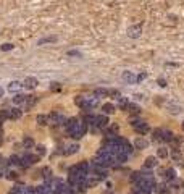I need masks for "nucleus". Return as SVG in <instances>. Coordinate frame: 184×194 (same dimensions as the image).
<instances>
[{
  "instance_id": "nucleus-25",
  "label": "nucleus",
  "mask_w": 184,
  "mask_h": 194,
  "mask_svg": "<svg viewBox=\"0 0 184 194\" xmlns=\"http://www.w3.org/2000/svg\"><path fill=\"white\" fill-rule=\"evenodd\" d=\"M60 89H62V86H60L58 83H52V86H50V91H52V92H58Z\"/></svg>"
},
{
  "instance_id": "nucleus-5",
  "label": "nucleus",
  "mask_w": 184,
  "mask_h": 194,
  "mask_svg": "<svg viewBox=\"0 0 184 194\" xmlns=\"http://www.w3.org/2000/svg\"><path fill=\"white\" fill-rule=\"evenodd\" d=\"M107 123H108V120H107V117H105V115H99V117H95V120H94V125L99 126V128L107 126Z\"/></svg>"
},
{
  "instance_id": "nucleus-9",
  "label": "nucleus",
  "mask_w": 184,
  "mask_h": 194,
  "mask_svg": "<svg viewBox=\"0 0 184 194\" xmlns=\"http://www.w3.org/2000/svg\"><path fill=\"white\" fill-rule=\"evenodd\" d=\"M26 102V96L24 94H16V96L13 97V104L20 105V104H24Z\"/></svg>"
},
{
  "instance_id": "nucleus-36",
  "label": "nucleus",
  "mask_w": 184,
  "mask_h": 194,
  "mask_svg": "<svg viewBox=\"0 0 184 194\" xmlns=\"http://www.w3.org/2000/svg\"><path fill=\"white\" fill-rule=\"evenodd\" d=\"M158 157L165 159V157H167V150H165V149H158Z\"/></svg>"
},
{
  "instance_id": "nucleus-15",
  "label": "nucleus",
  "mask_w": 184,
  "mask_h": 194,
  "mask_svg": "<svg viewBox=\"0 0 184 194\" xmlns=\"http://www.w3.org/2000/svg\"><path fill=\"white\" fill-rule=\"evenodd\" d=\"M126 110H128V112H131V113H139V112H141V108L137 107L136 104H128V105H126Z\"/></svg>"
},
{
  "instance_id": "nucleus-17",
  "label": "nucleus",
  "mask_w": 184,
  "mask_h": 194,
  "mask_svg": "<svg viewBox=\"0 0 184 194\" xmlns=\"http://www.w3.org/2000/svg\"><path fill=\"white\" fill-rule=\"evenodd\" d=\"M78 149H79V146H70V147H66V150H65V154L66 155H71V154H76L78 152Z\"/></svg>"
},
{
  "instance_id": "nucleus-35",
  "label": "nucleus",
  "mask_w": 184,
  "mask_h": 194,
  "mask_svg": "<svg viewBox=\"0 0 184 194\" xmlns=\"http://www.w3.org/2000/svg\"><path fill=\"white\" fill-rule=\"evenodd\" d=\"M42 173H44V178H50V168H44Z\"/></svg>"
},
{
  "instance_id": "nucleus-43",
  "label": "nucleus",
  "mask_w": 184,
  "mask_h": 194,
  "mask_svg": "<svg viewBox=\"0 0 184 194\" xmlns=\"http://www.w3.org/2000/svg\"><path fill=\"white\" fill-rule=\"evenodd\" d=\"M183 129H184V121H183Z\"/></svg>"
},
{
  "instance_id": "nucleus-29",
  "label": "nucleus",
  "mask_w": 184,
  "mask_h": 194,
  "mask_svg": "<svg viewBox=\"0 0 184 194\" xmlns=\"http://www.w3.org/2000/svg\"><path fill=\"white\" fill-rule=\"evenodd\" d=\"M105 94H108V91L107 89H95V96H105Z\"/></svg>"
},
{
  "instance_id": "nucleus-41",
  "label": "nucleus",
  "mask_w": 184,
  "mask_h": 194,
  "mask_svg": "<svg viewBox=\"0 0 184 194\" xmlns=\"http://www.w3.org/2000/svg\"><path fill=\"white\" fill-rule=\"evenodd\" d=\"M3 96V89H2V87H0V97Z\"/></svg>"
},
{
  "instance_id": "nucleus-18",
  "label": "nucleus",
  "mask_w": 184,
  "mask_h": 194,
  "mask_svg": "<svg viewBox=\"0 0 184 194\" xmlns=\"http://www.w3.org/2000/svg\"><path fill=\"white\" fill-rule=\"evenodd\" d=\"M24 157L29 162V165H34V163H37V160H39V155H31V154H28V155H24Z\"/></svg>"
},
{
  "instance_id": "nucleus-31",
  "label": "nucleus",
  "mask_w": 184,
  "mask_h": 194,
  "mask_svg": "<svg viewBox=\"0 0 184 194\" xmlns=\"http://www.w3.org/2000/svg\"><path fill=\"white\" fill-rule=\"evenodd\" d=\"M36 101H37L36 97H28V96H26V102H28V105H32V104H36Z\"/></svg>"
},
{
  "instance_id": "nucleus-6",
  "label": "nucleus",
  "mask_w": 184,
  "mask_h": 194,
  "mask_svg": "<svg viewBox=\"0 0 184 194\" xmlns=\"http://www.w3.org/2000/svg\"><path fill=\"white\" fill-rule=\"evenodd\" d=\"M23 86L28 87V89H32V87L37 86V79H36V78H26L24 83H23Z\"/></svg>"
},
{
  "instance_id": "nucleus-26",
  "label": "nucleus",
  "mask_w": 184,
  "mask_h": 194,
  "mask_svg": "<svg viewBox=\"0 0 184 194\" xmlns=\"http://www.w3.org/2000/svg\"><path fill=\"white\" fill-rule=\"evenodd\" d=\"M118 99H120V107H121V108H126V105L129 104L128 99H125V97H118Z\"/></svg>"
},
{
  "instance_id": "nucleus-38",
  "label": "nucleus",
  "mask_w": 184,
  "mask_h": 194,
  "mask_svg": "<svg viewBox=\"0 0 184 194\" xmlns=\"http://www.w3.org/2000/svg\"><path fill=\"white\" fill-rule=\"evenodd\" d=\"M158 86L165 87V86H167V81H165V79H162V78H160V79H158Z\"/></svg>"
},
{
  "instance_id": "nucleus-7",
  "label": "nucleus",
  "mask_w": 184,
  "mask_h": 194,
  "mask_svg": "<svg viewBox=\"0 0 184 194\" xmlns=\"http://www.w3.org/2000/svg\"><path fill=\"white\" fill-rule=\"evenodd\" d=\"M123 79H125L126 83H129V84H134L136 83V76L132 75L131 71H125V73H123Z\"/></svg>"
},
{
  "instance_id": "nucleus-33",
  "label": "nucleus",
  "mask_w": 184,
  "mask_h": 194,
  "mask_svg": "<svg viewBox=\"0 0 184 194\" xmlns=\"http://www.w3.org/2000/svg\"><path fill=\"white\" fill-rule=\"evenodd\" d=\"M171 155H173L174 160H179V159H181V154H179V150H178V149L173 150V154H171Z\"/></svg>"
},
{
  "instance_id": "nucleus-32",
  "label": "nucleus",
  "mask_w": 184,
  "mask_h": 194,
  "mask_svg": "<svg viewBox=\"0 0 184 194\" xmlns=\"http://www.w3.org/2000/svg\"><path fill=\"white\" fill-rule=\"evenodd\" d=\"M0 49H2L3 52H5V50H11V49H13V44H3Z\"/></svg>"
},
{
  "instance_id": "nucleus-40",
  "label": "nucleus",
  "mask_w": 184,
  "mask_h": 194,
  "mask_svg": "<svg viewBox=\"0 0 184 194\" xmlns=\"http://www.w3.org/2000/svg\"><path fill=\"white\" fill-rule=\"evenodd\" d=\"M136 146H139V147H146V142H144V141H137V142H136Z\"/></svg>"
},
{
  "instance_id": "nucleus-39",
  "label": "nucleus",
  "mask_w": 184,
  "mask_h": 194,
  "mask_svg": "<svg viewBox=\"0 0 184 194\" xmlns=\"http://www.w3.org/2000/svg\"><path fill=\"white\" fill-rule=\"evenodd\" d=\"M158 191H160V194H170V193H168L167 189H165V186H162V188H160Z\"/></svg>"
},
{
  "instance_id": "nucleus-14",
  "label": "nucleus",
  "mask_w": 184,
  "mask_h": 194,
  "mask_svg": "<svg viewBox=\"0 0 184 194\" xmlns=\"http://www.w3.org/2000/svg\"><path fill=\"white\" fill-rule=\"evenodd\" d=\"M10 194H26V188L24 186H15L10 191Z\"/></svg>"
},
{
  "instance_id": "nucleus-24",
  "label": "nucleus",
  "mask_w": 184,
  "mask_h": 194,
  "mask_svg": "<svg viewBox=\"0 0 184 194\" xmlns=\"http://www.w3.org/2000/svg\"><path fill=\"white\" fill-rule=\"evenodd\" d=\"M23 144H24V147H32V146H34V141H32L31 138H26L24 141H23Z\"/></svg>"
},
{
  "instance_id": "nucleus-10",
  "label": "nucleus",
  "mask_w": 184,
  "mask_h": 194,
  "mask_svg": "<svg viewBox=\"0 0 184 194\" xmlns=\"http://www.w3.org/2000/svg\"><path fill=\"white\" fill-rule=\"evenodd\" d=\"M155 165H157V159H155V157H147V159H146V163H144L146 168H153Z\"/></svg>"
},
{
  "instance_id": "nucleus-12",
  "label": "nucleus",
  "mask_w": 184,
  "mask_h": 194,
  "mask_svg": "<svg viewBox=\"0 0 184 194\" xmlns=\"http://www.w3.org/2000/svg\"><path fill=\"white\" fill-rule=\"evenodd\" d=\"M163 176L167 178V180H174V176H176V173H174V170L173 168H168L163 172Z\"/></svg>"
},
{
  "instance_id": "nucleus-19",
  "label": "nucleus",
  "mask_w": 184,
  "mask_h": 194,
  "mask_svg": "<svg viewBox=\"0 0 184 194\" xmlns=\"http://www.w3.org/2000/svg\"><path fill=\"white\" fill-rule=\"evenodd\" d=\"M21 117V110H18V108H10V118H13V120H16V118Z\"/></svg>"
},
{
  "instance_id": "nucleus-42",
  "label": "nucleus",
  "mask_w": 184,
  "mask_h": 194,
  "mask_svg": "<svg viewBox=\"0 0 184 194\" xmlns=\"http://www.w3.org/2000/svg\"><path fill=\"white\" fill-rule=\"evenodd\" d=\"M0 176H3V170H0Z\"/></svg>"
},
{
  "instance_id": "nucleus-3",
  "label": "nucleus",
  "mask_w": 184,
  "mask_h": 194,
  "mask_svg": "<svg viewBox=\"0 0 184 194\" xmlns=\"http://www.w3.org/2000/svg\"><path fill=\"white\" fill-rule=\"evenodd\" d=\"M120 150H123V152H126V154H131L132 152V146L129 144L126 139L120 138Z\"/></svg>"
},
{
  "instance_id": "nucleus-11",
  "label": "nucleus",
  "mask_w": 184,
  "mask_h": 194,
  "mask_svg": "<svg viewBox=\"0 0 184 194\" xmlns=\"http://www.w3.org/2000/svg\"><path fill=\"white\" fill-rule=\"evenodd\" d=\"M49 120L52 121V123H62V121H63V117H62L60 113H57V112H53V113L49 117Z\"/></svg>"
},
{
  "instance_id": "nucleus-1",
  "label": "nucleus",
  "mask_w": 184,
  "mask_h": 194,
  "mask_svg": "<svg viewBox=\"0 0 184 194\" xmlns=\"http://www.w3.org/2000/svg\"><path fill=\"white\" fill-rule=\"evenodd\" d=\"M86 131H87V123H76L73 128L68 129V133L71 134V138H74V139L83 138V136L86 134Z\"/></svg>"
},
{
  "instance_id": "nucleus-16",
  "label": "nucleus",
  "mask_w": 184,
  "mask_h": 194,
  "mask_svg": "<svg viewBox=\"0 0 184 194\" xmlns=\"http://www.w3.org/2000/svg\"><path fill=\"white\" fill-rule=\"evenodd\" d=\"M21 86H23V84H21L20 81H11V83L8 84V91H18Z\"/></svg>"
},
{
  "instance_id": "nucleus-28",
  "label": "nucleus",
  "mask_w": 184,
  "mask_h": 194,
  "mask_svg": "<svg viewBox=\"0 0 184 194\" xmlns=\"http://www.w3.org/2000/svg\"><path fill=\"white\" fill-rule=\"evenodd\" d=\"M7 178H8V180H18V173H16V172H8Z\"/></svg>"
},
{
  "instance_id": "nucleus-34",
  "label": "nucleus",
  "mask_w": 184,
  "mask_h": 194,
  "mask_svg": "<svg viewBox=\"0 0 184 194\" xmlns=\"http://www.w3.org/2000/svg\"><path fill=\"white\" fill-rule=\"evenodd\" d=\"M10 163H15V165H18V163H20V157H18V155H13V157L10 159Z\"/></svg>"
},
{
  "instance_id": "nucleus-44",
  "label": "nucleus",
  "mask_w": 184,
  "mask_h": 194,
  "mask_svg": "<svg viewBox=\"0 0 184 194\" xmlns=\"http://www.w3.org/2000/svg\"><path fill=\"white\" fill-rule=\"evenodd\" d=\"M0 160H2V157H0Z\"/></svg>"
},
{
  "instance_id": "nucleus-8",
  "label": "nucleus",
  "mask_w": 184,
  "mask_h": 194,
  "mask_svg": "<svg viewBox=\"0 0 184 194\" xmlns=\"http://www.w3.org/2000/svg\"><path fill=\"white\" fill-rule=\"evenodd\" d=\"M160 138L163 139V141H173V133L163 129V131H160Z\"/></svg>"
},
{
  "instance_id": "nucleus-20",
  "label": "nucleus",
  "mask_w": 184,
  "mask_h": 194,
  "mask_svg": "<svg viewBox=\"0 0 184 194\" xmlns=\"http://www.w3.org/2000/svg\"><path fill=\"white\" fill-rule=\"evenodd\" d=\"M55 41H57L55 36H49V37L41 39V41H39V45H42V44H49V42H55Z\"/></svg>"
},
{
  "instance_id": "nucleus-23",
  "label": "nucleus",
  "mask_w": 184,
  "mask_h": 194,
  "mask_svg": "<svg viewBox=\"0 0 184 194\" xmlns=\"http://www.w3.org/2000/svg\"><path fill=\"white\" fill-rule=\"evenodd\" d=\"M66 55L68 57H76V58H81V52H78V50H68V52H66Z\"/></svg>"
},
{
  "instance_id": "nucleus-22",
  "label": "nucleus",
  "mask_w": 184,
  "mask_h": 194,
  "mask_svg": "<svg viewBox=\"0 0 184 194\" xmlns=\"http://www.w3.org/2000/svg\"><path fill=\"white\" fill-rule=\"evenodd\" d=\"M47 121H49V118L45 117V115H37V123L39 125H47Z\"/></svg>"
},
{
  "instance_id": "nucleus-27",
  "label": "nucleus",
  "mask_w": 184,
  "mask_h": 194,
  "mask_svg": "<svg viewBox=\"0 0 184 194\" xmlns=\"http://www.w3.org/2000/svg\"><path fill=\"white\" fill-rule=\"evenodd\" d=\"M76 123H78V121H76V118H71V120H68V121H66V128H68V129H70V128H73V126L76 125Z\"/></svg>"
},
{
  "instance_id": "nucleus-21",
  "label": "nucleus",
  "mask_w": 184,
  "mask_h": 194,
  "mask_svg": "<svg viewBox=\"0 0 184 194\" xmlns=\"http://www.w3.org/2000/svg\"><path fill=\"white\" fill-rule=\"evenodd\" d=\"M141 180H142V173H139V172H137V173H132V175H131V181H132V183L137 184Z\"/></svg>"
},
{
  "instance_id": "nucleus-37",
  "label": "nucleus",
  "mask_w": 184,
  "mask_h": 194,
  "mask_svg": "<svg viewBox=\"0 0 184 194\" xmlns=\"http://www.w3.org/2000/svg\"><path fill=\"white\" fill-rule=\"evenodd\" d=\"M37 154H39V155L45 154V147H44V146H39V147H37Z\"/></svg>"
},
{
  "instance_id": "nucleus-13",
  "label": "nucleus",
  "mask_w": 184,
  "mask_h": 194,
  "mask_svg": "<svg viewBox=\"0 0 184 194\" xmlns=\"http://www.w3.org/2000/svg\"><path fill=\"white\" fill-rule=\"evenodd\" d=\"M102 110H104L105 112V113H113V112H115V105H111V104H104V105H102Z\"/></svg>"
},
{
  "instance_id": "nucleus-4",
  "label": "nucleus",
  "mask_w": 184,
  "mask_h": 194,
  "mask_svg": "<svg viewBox=\"0 0 184 194\" xmlns=\"http://www.w3.org/2000/svg\"><path fill=\"white\" fill-rule=\"evenodd\" d=\"M141 31H142V29H141V24H137V26H131V28L128 29V36L129 37H139L141 36Z\"/></svg>"
},
{
  "instance_id": "nucleus-2",
  "label": "nucleus",
  "mask_w": 184,
  "mask_h": 194,
  "mask_svg": "<svg viewBox=\"0 0 184 194\" xmlns=\"http://www.w3.org/2000/svg\"><path fill=\"white\" fill-rule=\"evenodd\" d=\"M132 126H134V129L139 133V134H146V133H149V125L144 123V121H132Z\"/></svg>"
},
{
  "instance_id": "nucleus-30",
  "label": "nucleus",
  "mask_w": 184,
  "mask_h": 194,
  "mask_svg": "<svg viewBox=\"0 0 184 194\" xmlns=\"http://www.w3.org/2000/svg\"><path fill=\"white\" fill-rule=\"evenodd\" d=\"M146 78H147V73H141L139 76L136 78V83H141V81H144Z\"/></svg>"
}]
</instances>
